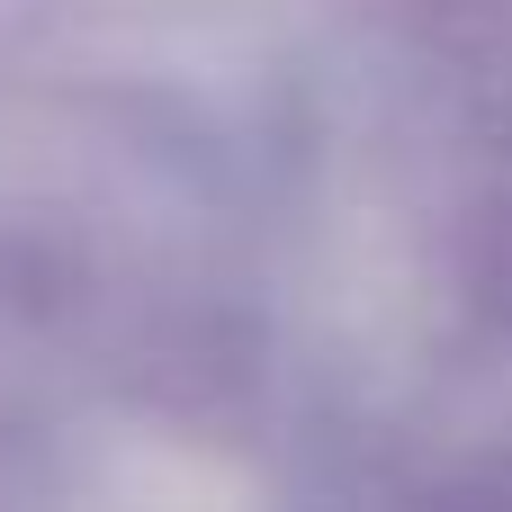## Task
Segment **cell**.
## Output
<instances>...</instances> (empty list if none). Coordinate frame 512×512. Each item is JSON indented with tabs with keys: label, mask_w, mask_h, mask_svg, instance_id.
<instances>
[]
</instances>
